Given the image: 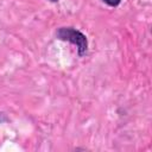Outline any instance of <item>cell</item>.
Segmentation results:
<instances>
[{
    "label": "cell",
    "instance_id": "2",
    "mask_svg": "<svg viewBox=\"0 0 152 152\" xmlns=\"http://www.w3.org/2000/svg\"><path fill=\"white\" fill-rule=\"evenodd\" d=\"M101 1L103 4H106L107 6H109V7H118L121 4L122 0H101Z\"/></svg>",
    "mask_w": 152,
    "mask_h": 152
},
{
    "label": "cell",
    "instance_id": "3",
    "mask_svg": "<svg viewBox=\"0 0 152 152\" xmlns=\"http://www.w3.org/2000/svg\"><path fill=\"white\" fill-rule=\"evenodd\" d=\"M8 121H10L8 115L5 112H0V124H5V122H8Z\"/></svg>",
    "mask_w": 152,
    "mask_h": 152
},
{
    "label": "cell",
    "instance_id": "1",
    "mask_svg": "<svg viewBox=\"0 0 152 152\" xmlns=\"http://www.w3.org/2000/svg\"><path fill=\"white\" fill-rule=\"evenodd\" d=\"M56 38L63 42H68L76 46L78 57H83L88 51V38L87 36L74 26H62L56 31Z\"/></svg>",
    "mask_w": 152,
    "mask_h": 152
},
{
    "label": "cell",
    "instance_id": "4",
    "mask_svg": "<svg viewBox=\"0 0 152 152\" xmlns=\"http://www.w3.org/2000/svg\"><path fill=\"white\" fill-rule=\"evenodd\" d=\"M48 1H50V2H58L59 0H48Z\"/></svg>",
    "mask_w": 152,
    "mask_h": 152
}]
</instances>
